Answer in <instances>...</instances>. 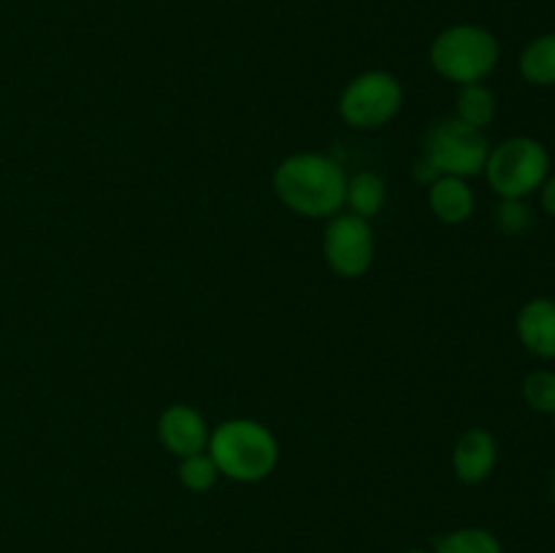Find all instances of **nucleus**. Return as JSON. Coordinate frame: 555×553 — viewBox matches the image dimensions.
<instances>
[{
	"label": "nucleus",
	"instance_id": "f257e3e1",
	"mask_svg": "<svg viewBox=\"0 0 555 553\" xmlns=\"http://www.w3.org/2000/svg\"><path fill=\"white\" fill-rule=\"evenodd\" d=\"M274 193L296 215L309 220H331L345 206L347 173L336 157L298 152L276 166Z\"/></svg>",
	"mask_w": 555,
	"mask_h": 553
},
{
	"label": "nucleus",
	"instance_id": "f03ea898",
	"mask_svg": "<svg viewBox=\"0 0 555 553\" xmlns=\"http://www.w3.org/2000/svg\"><path fill=\"white\" fill-rule=\"evenodd\" d=\"M206 453L215 459L222 477L236 483H260L276 470L280 442L263 423L253 417H233L209 434Z\"/></svg>",
	"mask_w": 555,
	"mask_h": 553
},
{
	"label": "nucleus",
	"instance_id": "7ed1b4c3",
	"mask_svg": "<svg viewBox=\"0 0 555 553\" xmlns=\"http://www.w3.org/2000/svg\"><path fill=\"white\" fill-rule=\"evenodd\" d=\"M502 47L499 38L482 25H450L428 49L434 70L453 85H480L496 70Z\"/></svg>",
	"mask_w": 555,
	"mask_h": 553
},
{
	"label": "nucleus",
	"instance_id": "20e7f679",
	"mask_svg": "<svg viewBox=\"0 0 555 553\" xmlns=\"http://www.w3.org/2000/svg\"><path fill=\"white\" fill-rule=\"evenodd\" d=\"M482 173L499 198H529L551 173V155L542 141L513 136L491 146Z\"/></svg>",
	"mask_w": 555,
	"mask_h": 553
},
{
	"label": "nucleus",
	"instance_id": "39448f33",
	"mask_svg": "<svg viewBox=\"0 0 555 553\" xmlns=\"http://www.w3.org/2000/svg\"><path fill=\"white\" fill-rule=\"evenodd\" d=\"M404 103L399 79L388 70L358 74L339 95V114L347 125L358 130H374L388 125Z\"/></svg>",
	"mask_w": 555,
	"mask_h": 553
},
{
	"label": "nucleus",
	"instance_id": "423d86ee",
	"mask_svg": "<svg viewBox=\"0 0 555 553\" xmlns=\"http://www.w3.org/2000/svg\"><path fill=\"white\" fill-rule=\"evenodd\" d=\"M488 152H491V144H488L486 133L453 117L442 119V123L428 130L423 155L434 163V168L442 177L469 179L482 173Z\"/></svg>",
	"mask_w": 555,
	"mask_h": 553
},
{
	"label": "nucleus",
	"instance_id": "0eeeda50",
	"mask_svg": "<svg viewBox=\"0 0 555 553\" xmlns=\"http://www.w3.org/2000/svg\"><path fill=\"white\" fill-rule=\"evenodd\" d=\"M323 255L331 271L345 280H358L372 269L374 260V233L369 220L352 215H334L323 233Z\"/></svg>",
	"mask_w": 555,
	"mask_h": 553
},
{
	"label": "nucleus",
	"instance_id": "6e6552de",
	"mask_svg": "<svg viewBox=\"0 0 555 553\" xmlns=\"http://www.w3.org/2000/svg\"><path fill=\"white\" fill-rule=\"evenodd\" d=\"M209 434L204 415L190 404H171L157 417V439L177 459L204 453L209 448Z\"/></svg>",
	"mask_w": 555,
	"mask_h": 553
},
{
	"label": "nucleus",
	"instance_id": "1a4fd4ad",
	"mask_svg": "<svg viewBox=\"0 0 555 553\" xmlns=\"http://www.w3.org/2000/svg\"><path fill=\"white\" fill-rule=\"evenodd\" d=\"M499 445L488 428H469L459 437L453 448V472L466 486L488 480L496 470Z\"/></svg>",
	"mask_w": 555,
	"mask_h": 553
},
{
	"label": "nucleus",
	"instance_id": "9d476101",
	"mask_svg": "<svg viewBox=\"0 0 555 553\" xmlns=\"http://www.w3.org/2000/svg\"><path fill=\"white\" fill-rule=\"evenodd\" d=\"M518 339L531 356L537 358H555V301L547 296L531 298L520 307L518 320Z\"/></svg>",
	"mask_w": 555,
	"mask_h": 553
},
{
	"label": "nucleus",
	"instance_id": "9b49d317",
	"mask_svg": "<svg viewBox=\"0 0 555 553\" xmlns=\"http://www.w3.org/2000/svg\"><path fill=\"white\" fill-rule=\"evenodd\" d=\"M428 206L434 217L448 226H461L475 215V193L461 177H439L428 184Z\"/></svg>",
	"mask_w": 555,
	"mask_h": 553
},
{
	"label": "nucleus",
	"instance_id": "f8f14e48",
	"mask_svg": "<svg viewBox=\"0 0 555 553\" xmlns=\"http://www.w3.org/2000/svg\"><path fill=\"white\" fill-rule=\"evenodd\" d=\"M520 76L534 87H555V33L537 36L518 57Z\"/></svg>",
	"mask_w": 555,
	"mask_h": 553
},
{
	"label": "nucleus",
	"instance_id": "ddd939ff",
	"mask_svg": "<svg viewBox=\"0 0 555 553\" xmlns=\"http://www.w3.org/2000/svg\"><path fill=\"white\" fill-rule=\"evenodd\" d=\"M385 198H388V188H385V179L379 173L358 171L356 177H347L345 206H350L352 215L372 220L385 206Z\"/></svg>",
	"mask_w": 555,
	"mask_h": 553
},
{
	"label": "nucleus",
	"instance_id": "4468645a",
	"mask_svg": "<svg viewBox=\"0 0 555 553\" xmlns=\"http://www.w3.org/2000/svg\"><path fill=\"white\" fill-rule=\"evenodd\" d=\"M496 117V95L486 85H464L455 98V119L472 128H488Z\"/></svg>",
	"mask_w": 555,
	"mask_h": 553
},
{
	"label": "nucleus",
	"instance_id": "2eb2a0df",
	"mask_svg": "<svg viewBox=\"0 0 555 553\" xmlns=\"http://www.w3.org/2000/svg\"><path fill=\"white\" fill-rule=\"evenodd\" d=\"M434 553H504V548L493 531L482 526H464L439 537Z\"/></svg>",
	"mask_w": 555,
	"mask_h": 553
},
{
	"label": "nucleus",
	"instance_id": "dca6fc26",
	"mask_svg": "<svg viewBox=\"0 0 555 553\" xmlns=\"http://www.w3.org/2000/svg\"><path fill=\"white\" fill-rule=\"evenodd\" d=\"M217 480H220V470H217L215 459L206 450L204 453L188 455V459H179V483L188 491L204 493L215 488Z\"/></svg>",
	"mask_w": 555,
	"mask_h": 553
},
{
	"label": "nucleus",
	"instance_id": "f3484780",
	"mask_svg": "<svg viewBox=\"0 0 555 553\" xmlns=\"http://www.w3.org/2000/svg\"><path fill=\"white\" fill-rule=\"evenodd\" d=\"M520 390H524V399L531 410L555 417V372L537 369V372L526 374Z\"/></svg>",
	"mask_w": 555,
	"mask_h": 553
},
{
	"label": "nucleus",
	"instance_id": "a211bd4d",
	"mask_svg": "<svg viewBox=\"0 0 555 553\" xmlns=\"http://www.w3.org/2000/svg\"><path fill=\"white\" fill-rule=\"evenodd\" d=\"M496 226L507 236H520L531 226V206L526 198H502L496 206Z\"/></svg>",
	"mask_w": 555,
	"mask_h": 553
},
{
	"label": "nucleus",
	"instance_id": "6ab92c4d",
	"mask_svg": "<svg viewBox=\"0 0 555 553\" xmlns=\"http://www.w3.org/2000/svg\"><path fill=\"white\" fill-rule=\"evenodd\" d=\"M412 177H415L417 182H423V184H431V182H437V179L442 177V173H439L437 168H434V163L428 160L426 155H423L421 160L415 163V168H412Z\"/></svg>",
	"mask_w": 555,
	"mask_h": 553
},
{
	"label": "nucleus",
	"instance_id": "aec40b11",
	"mask_svg": "<svg viewBox=\"0 0 555 553\" xmlns=\"http://www.w3.org/2000/svg\"><path fill=\"white\" fill-rule=\"evenodd\" d=\"M540 201H542V209H545L551 217H555V171L547 173V179L542 182Z\"/></svg>",
	"mask_w": 555,
	"mask_h": 553
},
{
	"label": "nucleus",
	"instance_id": "412c9836",
	"mask_svg": "<svg viewBox=\"0 0 555 553\" xmlns=\"http://www.w3.org/2000/svg\"><path fill=\"white\" fill-rule=\"evenodd\" d=\"M551 493H553V502H555V472H553V477H551Z\"/></svg>",
	"mask_w": 555,
	"mask_h": 553
},
{
	"label": "nucleus",
	"instance_id": "4be33fe9",
	"mask_svg": "<svg viewBox=\"0 0 555 553\" xmlns=\"http://www.w3.org/2000/svg\"><path fill=\"white\" fill-rule=\"evenodd\" d=\"M406 553H426V551H421V548H415V551H406Z\"/></svg>",
	"mask_w": 555,
	"mask_h": 553
}]
</instances>
